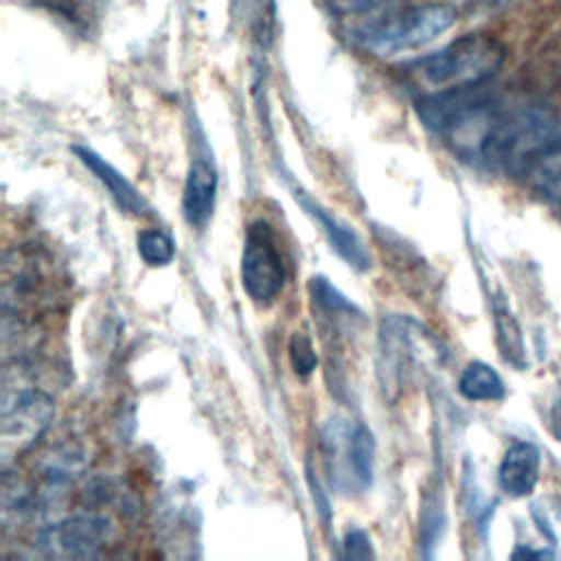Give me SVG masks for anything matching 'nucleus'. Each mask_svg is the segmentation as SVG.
I'll use <instances>...</instances> for the list:
<instances>
[{"label": "nucleus", "mask_w": 561, "mask_h": 561, "mask_svg": "<svg viewBox=\"0 0 561 561\" xmlns=\"http://www.w3.org/2000/svg\"><path fill=\"white\" fill-rule=\"evenodd\" d=\"M72 151L94 173V178L107 188V193L112 195V199L116 202V206L123 213H129L136 217H145L151 213L147 199L138 193V188L121 171H116L105 158H101L92 149L79 147V145L72 147Z\"/></svg>", "instance_id": "1a4fd4ad"}, {"label": "nucleus", "mask_w": 561, "mask_h": 561, "mask_svg": "<svg viewBox=\"0 0 561 561\" xmlns=\"http://www.w3.org/2000/svg\"><path fill=\"white\" fill-rule=\"evenodd\" d=\"M217 197V171L208 156L197 153L186 171L184 193H182V210L191 226L202 228L213 215Z\"/></svg>", "instance_id": "6e6552de"}, {"label": "nucleus", "mask_w": 561, "mask_h": 561, "mask_svg": "<svg viewBox=\"0 0 561 561\" xmlns=\"http://www.w3.org/2000/svg\"><path fill=\"white\" fill-rule=\"evenodd\" d=\"M53 399L35 388L2 390V430H0V454L2 467L28 451L53 421Z\"/></svg>", "instance_id": "7ed1b4c3"}, {"label": "nucleus", "mask_w": 561, "mask_h": 561, "mask_svg": "<svg viewBox=\"0 0 561 561\" xmlns=\"http://www.w3.org/2000/svg\"><path fill=\"white\" fill-rule=\"evenodd\" d=\"M241 285L252 302L272 305L285 285V265L278 237L265 219H254L245 228L241 250Z\"/></svg>", "instance_id": "20e7f679"}, {"label": "nucleus", "mask_w": 561, "mask_h": 561, "mask_svg": "<svg viewBox=\"0 0 561 561\" xmlns=\"http://www.w3.org/2000/svg\"><path fill=\"white\" fill-rule=\"evenodd\" d=\"M539 478V449L533 443H513L500 462V486L513 495H528Z\"/></svg>", "instance_id": "9d476101"}, {"label": "nucleus", "mask_w": 561, "mask_h": 561, "mask_svg": "<svg viewBox=\"0 0 561 561\" xmlns=\"http://www.w3.org/2000/svg\"><path fill=\"white\" fill-rule=\"evenodd\" d=\"M335 7H340L342 11H355V13H368L373 15L375 9H379L381 4H386L388 0H331Z\"/></svg>", "instance_id": "a211bd4d"}, {"label": "nucleus", "mask_w": 561, "mask_h": 561, "mask_svg": "<svg viewBox=\"0 0 561 561\" xmlns=\"http://www.w3.org/2000/svg\"><path fill=\"white\" fill-rule=\"evenodd\" d=\"M344 557L346 559H370L375 557L373 546H370V537L362 530V528H351L344 537Z\"/></svg>", "instance_id": "f3484780"}, {"label": "nucleus", "mask_w": 561, "mask_h": 561, "mask_svg": "<svg viewBox=\"0 0 561 561\" xmlns=\"http://www.w3.org/2000/svg\"><path fill=\"white\" fill-rule=\"evenodd\" d=\"M309 484H311V495H313L316 508H318V513H320L322 522H324V524H329V519H331V508H329V502H327V497H324V493H322L320 484H318V482H313V476H311V473H309Z\"/></svg>", "instance_id": "6ab92c4d"}, {"label": "nucleus", "mask_w": 561, "mask_h": 561, "mask_svg": "<svg viewBox=\"0 0 561 561\" xmlns=\"http://www.w3.org/2000/svg\"><path fill=\"white\" fill-rule=\"evenodd\" d=\"M348 478L357 489H366L373 482V462H375V438L364 423H355L346 430L342 443Z\"/></svg>", "instance_id": "9b49d317"}, {"label": "nucleus", "mask_w": 561, "mask_h": 561, "mask_svg": "<svg viewBox=\"0 0 561 561\" xmlns=\"http://www.w3.org/2000/svg\"><path fill=\"white\" fill-rule=\"evenodd\" d=\"M50 294V278L42 261L33 254L15 250V263L4 261L2 283V311L4 318H20L37 311Z\"/></svg>", "instance_id": "423d86ee"}, {"label": "nucleus", "mask_w": 561, "mask_h": 561, "mask_svg": "<svg viewBox=\"0 0 561 561\" xmlns=\"http://www.w3.org/2000/svg\"><path fill=\"white\" fill-rule=\"evenodd\" d=\"M294 199L300 204V208L320 226L324 237L329 239L331 248L357 272H364L370 267V254L364 245V241L337 217H333L322 204H318L309 193L294 188Z\"/></svg>", "instance_id": "0eeeda50"}, {"label": "nucleus", "mask_w": 561, "mask_h": 561, "mask_svg": "<svg viewBox=\"0 0 561 561\" xmlns=\"http://www.w3.org/2000/svg\"><path fill=\"white\" fill-rule=\"evenodd\" d=\"M289 362L298 377H309L318 366V355L311 344V337L305 333H294L289 340Z\"/></svg>", "instance_id": "dca6fc26"}, {"label": "nucleus", "mask_w": 561, "mask_h": 561, "mask_svg": "<svg viewBox=\"0 0 561 561\" xmlns=\"http://www.w3.org/2000/svg\"><path fill=\"white\" fill-rule=\"evenodd\" d=\"M456 22L449 4L390 7L357 22L351 31L355 42L373 55H397L421 48L445 33Z\"/></svg>", "instance_id": "f03ea898"}, {"label": "nucleus", "mask_w": 561, "mask_h": 561, "mask_svg": "<svg viewBox=\"0 0 561 561\" xmlns=\"http://www.w3.org/2000/svg\"><path fill=\"white\" fill-rule=\"evenodd\" d=\"M530 182L550 199L561 204V138L550 142L526 169Z\"/></svg>", "instance_id": "ddd939ff"}, {"label": "nucleus", "mask_w": 561, "mask_h": 561, "mask_svg": "<svg viewBox=\"0 0 561 561\" xmlns=\"http://www.w3.org/2000/svg\"><path fill=\"white\" fill-rule=\"evenodd\" d=\"M504 64V46L482 33L454 39L445 48L419 57L405 66L408 79L423 94L482 85Z\"/></svg>", "instance_id": "f257e3e1"}, {"label": "nucleus", "mask_w": 561, "mask_h": 561, "mask_svg": "<svg viewBox=\"0 0 561 561\" xmlns=\"http://www.w3.org/2000/svg\"><path fill=\"white\" fill-rule=\"evenodd\" d=\"M458 390L469 401H495L504 397V381L489 364L471 362L458 379Z\"/></svg>", "instance_id": "f8f14e48"}, {"label": "nucleus", "mask_w": 561, "mask_h": 561, "mask_svg": "<svg viewBox=\"0 0 561 561\" xmlns=\"http://www.w3.org/2000/svg\"><path fill=\"white\" fill-rule=\"evenodd\" d=\"M114 526L99 515H77L48 524L37 533V548L55 559H90L112 539Z\"/></svg>", "instance_id": "39448f33"}, {"label": "nucleus", "mask_w": 561, "mask_h": 561, "mask_svg": "<svg viewBox=\"0 0 561 561\" xmlns=\"http://www.w3.org/2000/svg\"><path fill=\"white\" fill-rule=\"evenodd\" d=\"M309 291L313 296V300L329 313H353L357 311L353 307V302H348L331 283H327V278L322 276H313L309 280Z\"/></svg>", "instance_id": "2eb2a0df"}, {"label": "nucleus", "mask_w": 561, "mask_h": 561, "mask_svg": "<svg viewBox=\"0 0 561 561\" xmlns=\"http://www.w3.org/2000/svg\"><path fill=\"white\" fill-rule=\"evenodd\" d=\"M136 243H138V254L151 267H162L173 261V254H175L173 241L160 230H153V228L142 230Z\"/></svg>", "instance_id": "4468645a"}]
</instances>
